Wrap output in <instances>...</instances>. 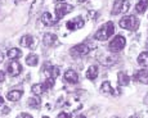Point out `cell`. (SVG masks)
I'll list each match as a JSON object with an SVG mask.
<instances>
[{
  "label": "cell",
  "instance_id": "obj_26",
  "mask_svg": "<svg viewBox=\"0 0 148 118\" xmlns=\"http://www.w3.org/2000/svg\"><path fill=\"white\" fill-rule=\"evenodd\" d=\"M17 118H32V116H30V114H27V113H21Z\"/></svg>",
  "mask_w": 148,
  "mask_h": 118
},
{
  "label": "cell",
  "instance_id": "obj_25",
  "mask_svg": "<svg viewBox=\"0 0 148 118\" xmlns=\"http://www.w3.org/2000/svg\"><path fill=\"white\" fill-rule=\"evenodd\" d=\"M57 118H71V114L70 113H64L63 112V113H61Z\"/></svg>",
  "mask_w": 148,
  "mask_h": 118
},
{
  "label": "cell",
  "instance_id": "obj_13",
  "mask_svg": "<svg viewBox=\"0 0 148 118\" xmlns=\"http://www.w3.org/2000/svg\"><path fill=\"white\" fill-rule=\"evenodd\" d=\"M134 80L142 83H148V69H140L134 75Z\"/></svg>",
  "mask_w": 148,
  "mask_h": 118
},
{
  "label": "cell",
  "instance_id": "obj_33",
  "mask_svg": "<svg viewBox=\"0 0 148 118\" xmlns=\"http://www.w3.org/2000/svg\"><path fill=\"white\" fill-rule=\"evenodd\" d=\"M57 1H63V0H57Z\"/></svg>",
  "mask_w": 148,
  "mask_h": 118
},
{
  "label": "cell",
  "instance_id": "obj_6",
  "mask_svg": "<svg viewBox=\"0 0 148 118\" xmlns=\"http://www.w3.org/2000/svg\"><path fill=\"white\" fill-rule=\"evenodd\" d=\"M89 52H90V47L85 44H79L71 49V54L75 55V57H85V55L89 54Z\"/></svg>",
  "mask_w": 148,
  "mask_h": 118
},
{
  "label": "cell",
  "instance_id": "obj_3",
  "mask_svg": "<svg viewBox=\"0 0 148 118\" xmlns=\"http://www.w3.org/2000/svg\"><path fill=\"white\" fill-rule=\"evenodd\" d=\"M72 9H73L72 5H70V4H64V3L57 4L56 5V21L58 22L63 16H66L70 12H72Z\"/></svg>",
  "mask_w": 148,
  "mask_h": 118
},
{
  "label": "cell",
  "instance_id": "obj_9",
  "mask_svg": "<svg viewBox=\"0 0 148 118\" xmlns=\"http://www.w3.org/2000/svg\"><path fill=\"white\" fill-rule=\"evenodd\" d=\"M63 78L68 83H77L79 82V76L75 71H72V69H67V71L64 72Z\"/></svg>",
  "mask_w": 148,
  "mask_h": 118
},
{
  "label": "cell",
  "instance_id": "obj_24",
  "mask_svg": "<svg viewBox=\"0 0 148 118\" xmlns=\"http://www.w3.org/2000/svg\"><path fill=\"white\" fill-rule=\"evenodd\" d=\"M21 50L19 49H9L8 50V53H7V55L9 57L10 59H16V58H18V57H21Z\"/></svg>",
  "mask_w": 148,
  "mask_h": 118
},
{
  "label": "cell",
  "instance_id": "obj_7",
  "mask_svg": "<svg viewBox=\"0 0 148 118\" xmlns=\"http://www.w3.org/2000/svg\"><path fill=\"white\" fill-rule=\"evenodd\" d=\"M85 24V21L81 18V17H76V18L71 19L66 23V27L68 30L73 31V30H79V28H82Z\"/></svg>",
  "mask_w": 148,
  "mask_h": 118
},
{
  "label": "cell",
  "instance_id": "obj_30",
  "mask_svg": "<svg viewBox=\"0 0 148 118\" xmlns=\"http://www.w3.org/2000/svg\"><path fill=\"white\" fill-rule=\"evenodd\" d=\"M4 104V99H3V96H0V106Z\"/></svg>",
  "mask_w": 148,
  "mask_h": 118
},
{
  "label": "cell",
  "instance_id": "obj_32",
  "mask_svg": "<svg viewBox=\"0 0 148 118\" xmlns=\"http://www.w3.org/2000/svg\"><path fill=\"white\" fill-rule=\"evenodd\" d=\"M85 1V0H79V3H84Z\"/></svg>",
  "mask_w": 148,
  "mask_h": 118
},
{
  "label": "cell",
  "instance_id": "obj_11",
  "mask_svg": "<svg viewBox=\"0 0 148 118\" xmlns=\"http://www.w3.org/2000/svg\"><path fill=\"white\" fill-rule=\"evenodd\" d=\"M44 69V68H42ZM44 73L47 75V78H57L59 75V67L57 66H49L44 69Z\"/></svg>",
  "mask_w": 148,
  "mask_h": 118
},
{
  "label": "cell",
  "instance_id": "obj_5",
  "mask_svg": "<svg viewBox=\"0 0 148 118\" xmlns=\"http://www.w3.org/2000/svg\"><path fill=\"white\" fill-rule=\"evenodd\" d=\"M130 8V3L127 0H116L113 4L112 14H120V13L127 12Z\"/></svg>",
  "mask_w": 148,
  "mask_h": 118
},
{
  "label": "cell",
  "instance_id": "obj_17",
  "mask_svg": "<svg viewBox=\"0 0 148 118\" xmlns=\"http://www.w3.org/2000/svg\"><path fill=\"white\" fill-rule=\"evenodd\" d=\"M117 78H119V85L120 86H127L130 82V78L125 72H119L117 73Z\"/></svg>",
  "mask_w": 148,
  "mask_h": 118
},
{
  "label": "cell",
  "instance_id": "obj_2",
  "mask_svg": "<svg viewBox=\"0 0 148 118\" xmlns=\"http://www.w3.org/2000/svg\"><path fill=\"white\" fill-rule=\"evenodd\" d=\"M120 26L125 30L135 31L139 26V21H138V18H135L134 16H125L124 18H121Z\"/></svg>",
  "mask_w": 148,
  "mask_h": 118
},
{
  "label": "cell",
  "instance_id": "obj_15",
  "mask_svg": "<svg viewBox=\"0 0 148 118\" xmlns=\"http://www.w3.org/2000/svg\"><path fill=\"white\" fill-rule=\"evenodd\" d=\"M47 90H49V89L47 87V85H45V82H44V83H36V85H34L31 91L35 95H41V94H44Z\"/></svg>",
  "mask_w": 148,
  "mask_h": 118
},
{
  "label": "cell",
  "instance_id": "obj_21",
  "mask_svg": "<svg viewBox=\"0 0 148 118\" xmlns=\"http://www.w3.org/2000/svg\"><path fill=\"white\" fill-rule=\"evenodd\" d=\"M147 7H148V0H139L138 4H136L135 10H136L138 13H140V14H142V13L146 12Z\"/></svg>",
  "mask_w": 148,
  "mask_h": 118
},
{
  "label": "cell",
  "instance_id": "obj_14",
  "mask_svg": "<svg viewBox=\"0 0 148 118\" xmlns=\"http://www.w3.org/2000/svg\"><path fill=\"white\" fill-rule=\"evenodd\" d=\"M22 95H23L22 90H12V91H9L7 94V99L10 100V102H18L22 98Z\"/></svg>",
  "mask_w": 148,
  "mask_h": 118
},
{
  "label": "cell",
  "instance_id": "obj_16",
  "mask_svg": "<svg viewBox=\"0 0 148 118\" xmlns=\"http://www.w3.org/2000/svg\"><path fill=\"white\" fill-rule=\"evenodd\" d=\"M41 22L44 24H47V26H53V24H56L57 23V21L52 17V14H50L49 12H47V13H44L41 17Z\"/></svg>",
  "mask_w": 148,
  "mask_h": 118
},
{
  "label": "cell",
  "instance_id": "obj_10",
  "mask_svg": "<svg viewBox=\"0 0 148 118\" xmlns=\"http://www.w3.org/2000/svg\"><path fill=\"white\" fill-rule=\"evenodd\" d=\"M101 91L103 92V94H111V95H113V96H119V95H120V91H116L115 89L111 87L110 81H104V82L102 83Z\"/></svg>",
  "mask_w": 148,
  "mask_h": 118
},
{
  "label": "cell",
  "instance_id": "obj_18",
  "mask_svg": "<svg viewBox=\"0 0 148 118\" xmlns=\"http://www.w3.org/2000/svg\"><path fill=\"white\" fill-rule=\"evenodd\" d=\"M19 44H21L22 46H25V47H31V46H34L35 41H34V37H32V36L26 35V36H23V37L21 39Z\"/></svg>",
  "mask_w": 148,
  "mask_h": 118
},
{
  "label": "cell",
  "instance_id": "obj_23",
  "mask_svg": "<svg viewBox=\"0 0 148 118\" xmlns=\"http://www.w3.org/2000/svg\"><path fill=\"white\" fill-rule=\"evenodd\" d=\"M27 104L30 106H32V108H39L41 102H40V99H39L38 96H35V98H30V99L27 100Z\"/></svg>",
  "mask_w": 148,
  "mask_h": 118
},
{
  "label": "cell",
  "instance_id": "obj_12",
  "mask_svg": "<svg viewBox=\"0 0 148 118\" xmlns=\"http://www.w3.org/2000/svg\"><path fill=\"white\" fill-rule=\"evenodd\" d=\"M42 43L47 46H53V45L58 44V40H57V36L54 33H45L42 37Z\"/></svg>",
  "mask_w": 148,
  "mask_h": 118
},
{
  "label": "cell",
  "instance_id": "obj_22",
  "mask_svg": "<svg viewBox=\"0 0 148 118\" xmlns=\"http://www.w3.org/2000/svg\"><path fill=\"white\" fill-rule=\"evenodd\" d=\"M138 63L143 67H148V52H143L142 54H139Z\"/></svg>",
  "mask_w": 148,
  "mask_h": 118
},
{
  "label": "cell",
  "instance_id": "obj_28",
  "mask_svg": "<svg viewBox=\"0 0 148 118\" xmlns=\"http://www.w3.org/2000/svg\"><path fill=\"white\" fill-rule=\"evenodd\" d=\"M3 59H4V54H3V52H0V63L3 62Z\"/></svg>",
  "mask_w": 148,
  "mask_h": 118
},
{
  "label": "cell",
  "instance_id": "obj_8",
  "mask_svg": "<svg viewBox=\"0 0 148 118\" xmlns=\"http://www.w3.org/2000/svg\"><path fill=\"white\" fill-rule=\"evenodd\" d=\"M7 71L10 76H18L22 72V67L17 60H12L9 64H8Z\"/></svg>",
  "mask_w": 148,
  "mask_h": 118
},
{
  "label": "cell",
  "instance_id": "obj_27",
  "mask_svg": "<svg viewBox=\"0 0 148 118\" xmlns=\"http://www.w3.org/2000/svg\"><path fill=\"white\" fill-rule=\"evenodd\" d=\"M4 80H5V73L1 71V69H0V82H3Z\"/></svg>",
  "mask_w": 148,
  "mask_h": 118
},
{
  "label": "cell",
  "instance_id": "obj_19",
  "mask_svg": "<svg viewBox=\"0 0 148 118\" xmlns=\"http://www.w3.org/2000/svg\"><path fill=\"white\" fill-rule=\"evenodd\" d=\"M38 63H39V57L36 54L27 55V58H26V64H27V66L35 67V66H38Z\"/></svg>",
  "mask_w": 148,
  "mask_h": 118
},
{
  "label": "cell",
  "instance_id": "obj_20",
  "mask_svg": "<svg viewBox=\"0 0 148 118\" xmlns=\"http://www.w3.org/2000/svg\"><path fill=\"white\" fill-rule=\"evenodd\" d=\"M97 76H98V68L95 66L89 67V69L86 71V78L88 80H95Z\"/></svg>",
  "mask_w": 148,
  "mask_h": 118
},
{
  "label": "cell",
  "instance_id": "obj_29",
  "mask_svg": "<svg viewBox=\"0 0 148 118\" xmlns=\"http://www.w3.org/2000/svg\"><path fill=\"white\" fill-rule=\"evenodd\" d=\"M9 111H10V109H9V108H7V106H5V108H4V113H5V114H7V113H9Z\"/></svg>",
  "mask_w": 148,
  "mask_h": 118
},
{
  "label": "cell",
  "instance_id": "obj_31",
  "mask_svg": "<svg viewBox=\"0 0 148 118\" xmlns=\"http://www.w3.org/2000/svg\"><path fill=\"white\" fill-rule=\"evenodd\" d=\"M77 118H86V117H85V116H79Z\"/></svg>",
  "mask_w": 148,
  "mask_h": 118
},
{
  "label": "cell",
  "instance_id": "obj_1",
  "mask_svg": "<svg viewBox=\"0 0 148 118\" xmlns=\"http://www.w3.org/2000/svg\"><path fill=\"white\" fill-rule=\"evenodd\" d=\"M113 32H115V26H113V23L112 22H107V23H104L101 28L97 31L94 37L99 41H103V40H107L110 36H112Z\"/></svg>",
  "mask_w": 148,
  "mask_h": 118
},
{
  "label": "cell",
  "instance_id": "obj_34",
  "mask_svg": "<svg viewBox=\"0 0 148 118\" xmlns=\"http://www.w3.org/2000/svg\"><path fill=\"white\" fill-rule=\"evenodd\" d=\"M42 118H49V117H42Z\"/></svg>",
  "mask_w": 148,
  "mask_h": 118
},
{
  "label": "cell",
  "instance_id": "obj_4",
  "mask_svg": "<svg viewBox=\"0 0 148 118\" xmlns=\"http://www.w3.org/2000/svg\"><path fill=\"white\" fill-rule=\"evenodd\" d=\"M125 45H126L125 37L121 36V35H119L111 41L110 45H108V47H110L111 52H120V50H122L125 47Z\"/></svg>",
  "mask_w": 148,
  "mask_h": 118
}]
</instances>
